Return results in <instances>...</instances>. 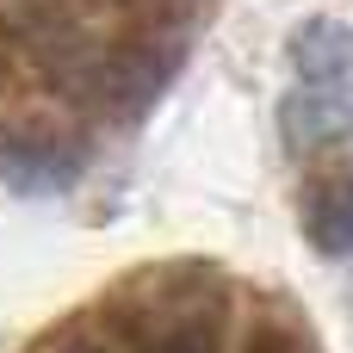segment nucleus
Listing matches in <instances>:
<instances>
[{
	"mask_svg": "<svg viewBox=\"0 0 353 353\" xmlns=\"http://www.w3.org/2000/svg\"><path fill=\"white\" fill-rule=\"evenodd\" d=\"M68 353H105V347H93V341H74V347H68Z\"/></svg>",
	"mask_w": 353,
	"mask_h": 353,
	"instance_id": "8",
	"label": "nucleus"
},
{
	"mask_svg": "<svg viewBox=\"0 0 353 353\" xmlns=\"http://www.w3.org/2000/svg\"><path fill=\"white\" fill-rule=\"evenodd\" d=\"M6 81H12V56H6V43H0V93H6Z\"/></svg>",
	"mask_w": 353,
	"mask_h": 353,
	"instance_id": "7",
	"label": "nucleus"
},
{
	"mask_svg": "<svg viewBox=\"0 0 353 353\" xmlns=\"http://www.w3.org/2000/svg\"><path fill=\"white\" fill-rule=\"evenodd\" d=\"M292 68H298V87H323V81L353 74V31L341 19H304L292 31Z\"/></svg>",
	"mask_w": 353,
	"mask_h": 353,
	"instance_id": "3",
	"label": "nucleus"
},
{
	"mask_svg": "<svg viewBox=\"0 0 353 353\" xmlns=\"http://www.w3.org/2000/svg\"><path fill=\"white\" fill-rule=\"evenodd\" d=\"M0 174H6L19 192H56V186H68V180H74V155H68V149H50V143L19 137V143H0Z\"/></svg>",
	"mask_w": 353,
	"mask_h": 353,
	"instance_id": "4",
	"label": "nucleus"
},
{
	"mask_svg": "<svg viewBox=\"0 0 353 353\" xmlns=\"http://www.w3.org/2000/svg\"><path fill=\"white\" fill-rule=\"evenodd\" d=\"M143 353H217V329H205V323H180V329H168L155 347Z\"/></svg>",
	"mask_w": 353,
	"mask_h": 353,
	"instance_id": "5",
	"label": "nucleus"
},
{
	"mask_svg": "<svg viewBox=\"0 0 353 353\" xmlns=\"http://www.w3.org/2000/svg\"><path fill=\"white\" fill-rule=\"evenodd\" d=\"M279 130H285V149H292V155H316V149L353 137V74L285 93V105H279Z\"/></svg>",
	"mask_w": 353,
	"mask_h": 353,
	"instance_id": "2",
	"label": "nucleus"
},
{
	"mask_svg": "<svg viewBox=\"0 0 353 353\" xmlns=\"http://www.w3.org/2000/svg\"><path fill=\"white\" fill-rule=\"evenodd\" d=\"M242 353H310V347H304L292 329H279V323H261V329L242 341Z\"/></svg>",
	"mask_w": 353,
	"mask_h": 353,
	"instance_id": "6",
	"label": "nucleus"
},
{
	"mask_svg": "<svg viewBox=\"0 0 353 353\" xmlns=\"http://www.w3.org/2000/svg\"><path fill=\"white\" fill-rule=\"evenodd\" d=\"M298 223H304V242H310L323 261H347L353 254V155L316 168V174L304 180Z\"/></svg>",
	"mask_w": 353,
	"mask_h": 353,
	"instance_id": "1",
	"label": "nucleus"
}]
</instances>
